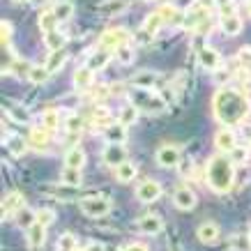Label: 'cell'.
Instances as JSON below:
<instances>
[{
  "label": "cell",
  "instance_id": "1",
  "mask_svg": "<svg viewBox=\"0 0 251 251\" xmlns=\"http://www.w3.org/2000/svg\"><path fill=\"white\" fill-rule=\"evenodd\" d=\"M251 111L249 99L235 88H219L212 97V113L224 127H233L247 120Z\"/></svg>",
  "mask_w": 251,
  "mask_h": 251
},
{
  "label": "cell",
  "instance_id": "2",
  "mask_svg": "<svg viewBox=\"0 0 251 251\" xmlns=\"http://www.w3.org/2000/svg\"><path fill=\"white\" fill-rule=\"evenodd\" d=\"M205 182L214 194H228L235 182V161L228 154H214L207 159Z\"/></svg>",
  "mask_w": 251,
  "mask_h": 251
},
{
  "label": "cell",
  "instance_id": "3",
  "mask_svg": "<svg viewBox=\"0 0 251 251\" xmlns=\"http://www.w3.org/2000/svg\"><path fill=\"white\" fill-rule=\"evenodd\" d=\"M129 101L138 111H143L148 115H159L166 111V99L154 95L152 90H141V88H131L129 90Z\"/></svg>",
  "mask_w": 251,
  "mask_h": 251
},
{
  "label": "cell",
  "instance_id": "4",
  "mask_svg": "<svg viewBox=\"0 0 251 251\" xmlns=\"http://www.w3.org/2000/svg\"><path fill=\"white\" fill-rule=\"evenodd\" d=\"M78 207H81V212H83L85 217L101 219V217H106V214L113 210V201L106 196H83L78 201Z\"/></svg>",
  "mask_w": 251,
  "mask_h": 251
},
{
  "label": "cell",
  "instance_id": "5",
  "mask_svg": "<svg viewBox=\"0 0 251 251\" xmlns=\"http://www.w3.org/2000/svg\"><path fill=\"white\" fill-rule=\"evenodd\" d=\"M154 159L159 164L161 168H177L180 166V161H182V152H180V148L173 143H164L157 148V152H154Z\"/></svg>",
  "mask_w": 251,
  "mask_h": 251
},
{
  "label": "cell",
  "instance_id": "6",
  "mask_svg": "<svg viewBox=\"0 0 251 251\" xmlns=\"http://www.w3.org/2000/svg\"><path fill=\"white\" fill-rule=\"evenodd\" d=\"M129 32L125 30V28H108V30H104V35L99 37L97 42V49H106V51H115L118 46L127 44L129 42Z\"/></svg>",
  "mask_w": 251,
  "mask_h": 251
},
{
  "label": "cell",
  "instance_id": "7",
  "mask_svg": "<svg viewBox=\"0 0 251 251\" xmlns=\"http://www.w3.org/2000/svg\"><path fill=\"white\" fill-rule=\"evenodd\" d=\"M127 159H129V152H127L125 143H108L106 148L101 150V161L111 168L122 166Z\"/></svg>",
  "mask_w": 251,
  "mask_h": 251
},
{
  "label": "cell",
  "instance_id": "8",
  "mask_svg": "<svg viewBox=\"0 0 251 251\" xmlns=\"http://www.w3.org/2000/svg\"><path fill=\"white\" fill-rule=\"evenodd\" d=\"M214 148L219 150V154H230L237 148V134L230 127H221L214 134Z\"/></svg>",
  "mask_w": 251,
  "mask_h": 251
},
{
  "label": "cell",
  "instance_id": "9",
  "mask_svg": "<svg viewBox=\"0 0 251 251\" xmlns=\"http://www.w3.org/2000/svg\"><path fill=\"white\" fill-rule=\"evenodd\" d=\"M136 228L141 230L143 235H159L161 230H164V219H161L159 214L148 212V214H143V217H138Z\"/></svg>",
  "mask_w": 251,
  "mask_h": 251
},
{
  "label": "cell",
  "instance_id": "10",
  "mask_svg": "<svg viewBox=\"0 0 251 251\" xmlns=\"http://www.w3.org/2000/svg\"><path fill=\"white\" fill-rule=\"evenodd\" d=\"M198 65L214 74V72H219V69H221V55L214 51L212 46L203 44L201 49H198Z\"/></svg>",
  "mask_w": 251,
  "mask_h": 251
},
{
  "label": "cell",
  "instance_id": "11",
  "mask_svg": "<svg viewBox=\"0 0 251 251\" xmlns=\"http://www.w3.org/2000/svg\"><path fill=\"white\" fill-rule=\"evenodd\" d=\"M161 184L157 180H143V182L136 187V198L141 203H154L157 198L161 196Z\"/></svg>",
  "mask_w": 251,
  "mask_h": 251
},
{
  "label": "cell",
  "instance_id": "12",
  "mask_svg": "<svg viewBox=\"0 0 251 251\" xmlns=\"http://www.w3.org/2000/svg\"><path fill=\"white\" fill-rule=\"evenodd\" d=\"M157 83H159V74L152 69H141L129 78L131 88H141V90H152Z\"/></svg>",
  "mask_w": 251,
  "mask_h": 251
},
{
  "label": "cell",
  "instance_id": "13",
  "mask_svg": "<svg viewBox=\"0 0 251 251\" xmlns=\"http://www.w3.org/2000/svg\"><path fill=\"white\" fill-rule=\"evenodd\" d=\"M23 194L19 191H9L7 196L2 198V217L9 219V217H16V214L23 210Z\"/></svg>",
  "mask_w": 251,
  "mask_h": 251
},
{
  "label": "cell",
  "instance_id": "14",
  "mask_svg": "<svg viewBox=\"0 0 251 251\" xmlns=\"http://www.w3.org/2000/svg\"><path fill=\"white\" fill-rule=\"evenodd\" d=\"M196 194L189 189V187H177L173 191V203L177 210H194L196 207Z\"/></svg>",
  "mask_w": 251,
  "mask_h": 251
},
{
  "label": "cell",
  "instance_id": "15",
  "mask_svg": "<svg viewBox=\"0 0 251 251\" xmlns=\"http://www.w3.org/2000/svg\"><path fill=\"white\" fill-rule=\"evenodd\" d=\"M210 21V7H191V12H187L182 25L184 28H201L203 23Z\"/></svg>",
  "mask_w": 251,
  "mask_h": 251
},
{
  "label": "cell",
  "instance_id": "16",
  "mask_svg": "<svg viewBox=\"0 0 251 251\" xmlns=\"http://www.w3.org/2000/svg\"><path fill=\"white\" fill-rule=\"evenodd\" d=\"M28 145H30L32 150H39V152H46L49 150V145H51V131H46L44 127H35L30 131V136H28Z\"/></svg>",
  "mask_w": 251,
  "mask_h": 251
},
{
  "label": "cell",
  "instance_id": "17",
  "mask_svg": "<svg viewBox=\"0 0 251 251\" xmlns=\"http://www.w3.org/2000/svg\"><path fill=\"white\" fill-rule=\"evenodd\" d=\"M219 235H221V228L214 224V221H203V224L196 228V237L203 244H214L219 240Z\"/></svg>",
  "mask_w": 251,
  "mask_h": 251
},
{
  "label": "cell",
  "instance_id": "18",
  "mask_svg": "<svg viewBox=\"0 0 251 251\" xmlns=\"http://www.w3.org/2000/svg\"><path fill=\"white\" fill-rule=\"evenodd\" d=\"M219 28L224 35H228V37H235V35H240L244 28V21L240 14H228V16H221L219 21Z\"/></svg>",
  "mask_w": 251,
  "mask_h": 251
},
{
  "label": "cell",
  "instance_id": "19",
  "mask_svg": "<svg viewBox=\"0 0 251 251\" xmlns=\"http://www.w3.org/2000/svg\"><path fill=\"white\" fill-rule=\"evenodd\" d=\"M25 240H28V247H30L32 251L42 249V244H44V240H46V226L32 224L30 228L25 230Z\"/></svg>",
  "mask_w": 251,
  "mask_h": 251
},
{
  "label": "cell",
  "instance_id": "20",
  "mask_svg": "<svg viewBox=\"0 0 251 251\" xmlns=\"http://www.w3.org/2000/svg\"><path fill=\"white\" fill-rule=\"evenodd\" d=\"M113 60V51H106V49H95L88 58V67L92 72H99V69H104L108 62Z\"/></svg>",
  "mask_w": 251,
  "mask_h": 251
},
{
  "label": "cell",
  "instance_id": "21",
  "mask_svg": "<svg viewBox=\"0 0 251 251\" xmlns=\"http://www.w3.org/2000/svg\"><path fill=\"white\" fill-rule=\"evenodd\" d=\"M74 88H78V90H90V88H95V72H92L88 65H85V67H78L76 72H74Z\"/></svg>",
  "mask_w": 251,
  "mask_h": 251
},
{
  "label": "cell",
  "instance_id": "22",
  "mask_svg": "<svg viewBox=\"0 0 251 251\" xmlns=\"http://www.w3.org/2000/svg\"><path fill=\"white\" fill-rule=\"evenodd\" d=\"M60 111L58 108H44L39 115V127H44L46 131H55L60 127Z\"/></svg>",
  "mask_w": 251,
  "mask_h": 251
},
{
  "label": "cell",
  "instance_id": "23",
  "mask_svg": "<svg viewBox=\"0 0 251 251\" xmlns=\"http://www.w3.org/2000/svg\"><path fill=\"white\" fill-rule=\"evenodd\" d=\"M157 12H159V16L164 19V25H166V23H180V21H184V19H182V9L177 7L175 2H164Z\"/></svg>",
  "mask_w": 251,
  "mask_h": 251
},
{
  "label": "cell",
  "instance_id": "24",
  "mask_svg": "<svg viewBox=\"0 0 251 251\" xmlns=\"http://www.w3.org/2000/svg\"><path fill=\"white\" fill-rule=\"evenodd\" d=\"M85 161H88V157H85V152L81 148H76V145L69 148L67 152H65V166L67 168H78V171H81V168L85 166Z\"/></svg>",
  "mask_w": 251,
  "mask_h": 251
},
{
  "label": "cell",
  "instance_id": "25",
  "mask_svg": "<svg viewBox=\"0 0 251 251\" xmlns=\"http://www.w3.org/2000/svg\"><path fill=\"white\" fill-rule=\"evenodd\" d=\"M7 115L14 122H19V125H30L32 122L30 111H28L25 106H21V104H14V101H9L7 104Z\"/></svg>",
  "mask_w": 251,
  "mask_h": 251
},
{
  "label": "cell",
  "instance_id": "26",
  "mask_svg": "<svg viewBox=\"0 0 251 251\" xmlns=\"http://www.w3.org/2000/svg\"><path fill=\"white\" fill-rule=\"evenodd\" d=\"M127 7H129V0H104V2H99V12L104 16L122 14Z\"/></svg>",
  "mask_w": 251,
  "mask_h": 251
},
{
  "label": "cell",
  "instance_id": "27",
  "mask_svg": "<svg viewBox=\"0 0 251 251\" xmlns=\"http://www.w3.org/2000/svg\"><path fill=\"white\" fill-rule=\"evenodd\" d=\"M134 58H136V51H134V46L127 42V44L118 46L113 51V60L118 62V65H122V67H127V65H131L134 62Z\"/></svg>",
  "mask_w": 251,
  "mask_h": 251
},
{
  "label": "cell",
  "instance_id": "28",
  "mask_svg": "<svg viewBox=\"0 0 251 251\" xmlns=\"http://www.w3.org/2000/svg\"><path fill=\"white\" fill-rule=\"evenodd\" d=\"M65 62H67V49H60V51H51L44 65L51 74H55V72H60L65 67Z\"/></svg>",
  "mask_w": 251,
  "mask_h": 251
},
{
  "label": "cell",
  "instance_id": "29",
  "mask_svg": "<svg viewBox=\"0 0 251 251\" xmlns=\"http://www.w3.org/2000/svg\"><path fill=\"white\" fill-rule=\"evenodd\" d=\"M37 25L44 35L46 32H51V30H58V19H55L53 9H42L39 16H37Z\"/></svg>",
  "mask_w": 251,
  "mask_h": 251
},
{
  "label": "cell",
  "instance_id": "30",
  "mask_svg": "<svg viewBox=\"0 0 251 251\" xmlns=\"http://www.w3.org/2000/svg\"><path fill=\"white\" fill-rule=\"evenodd\" d=\"M44 44L49 51H60V49H65V44H67V35L62 30H51L44 35Z\"/></svg>",
  "mask_w": 251,
  "mask_h": 251
},
{
  "label": "cell",
  "instance_id": "31",
  "mask_svg": "<svg viewBox=\"0 0 251 251\" xmlns=\"http://www.w3.org/2000/svg\"><path fill=\"white\" fill-rule=\"evenodd\" d=\"M104 136H106L108 143H125L127 141V127L115 120L108 129H104Z\"/></svg>",
  "mask_w": 251,
  "mask_h": 251
},
{
  "label": "cell",
  "instance_id": "32",
  "mask_svg": "<svg viewBox=\"0 0 251 251\" xmlns=\"http://www.w3.org/2000/svg\"><path fill=\"white\" fill-rule=\"evenodd\" d=\"M53 14L58 19V23H65L74 16V2L72 0H58L53 5Z\"/></svg>",
  "mask_w": 251,
  "mask_h": 251
},
{
  "label": "cell",
  "instance_id": "33",
  "mask_svg": "<svg viewBox=\"0 0 251 251\" xmlns=\"http://www.w3.org/2000/svg\"><path fill=\"white\" fill-rule=\"evenodd\" d=\"M60 182L62 184H67V187H81V182H83V177H81V171L78 168H62V173H60Z\"/></svg>",
  "mask_w": 251,
  "mask_h": 251
},
{
  "label": "cell",
  "instance_id": "34",
  "mask_svg": "<svg viewBox=\"0 0 251 251\" xmlns=\"http://www.w3.org/2000/svg\"><path fill=\"white\" fill-rule=\"evenodd\" d=\"M49 76H51V72L46 69V65H32L25 78H28L32 85H42V83H46V78Z\"/></svg>",
  "mask_w": 251,
  "mask_h": 251
},
{
  "label": "cell",
  "instance_id": "35",
  "mask_svg": "<svg viewBox=\"0 0 251 251\" xmlns=\"http://www.w3.org/2000/svg\"><path fill=\"white\" fill-rule=\"evenodd\" d=\"M5 145H7V150L12 152V157H21V154H25V150H28V141L21 136H7Z\"/></svg>",
  "mask_w": 251,
  "mask_h": 251
},
{
  "label": "cell",
  "instance_id": "36",
  "mask_svg": "<svg viewBox=\"0 0 251 251\" xmlns=\"http://www.w3.org/2000/svg\"><path fill=\"white\" fill-rule=\"evenodd\" d=\"M138 118V108L134 106V104H125V106L120 108V113H118V122L120 125H125V127H129V125H134Z\"/></svg>",
  "mask_w": 251,
  "mask_h": 251
},
{
  "label": "cell",
  "instance_id": "37",
  "mask_svg": "<svg viewBox=\"0 0 251 251\" xmlns=\"http://www.w3.org/2000/svg\"><path fill=\"white\" fill-rule=\"evenodd\" d=\"M134 177H136V166L131 161H125L122 166L115 168V180L118 182H131Z\"/></svg>",
  "mask_w": 251,
  "mask_h": 251
},
{
  "label": "cell",
  "instance_id": "38",
  "mask_svg": "<svg viewBox=\"0 0 251 251\" xmlns=\"http://www.w3.org/2000/svg\"><path fill=\"white\" fill-rule=\"evenodd\" d=\"M16 224L21 226V228H30L32 224H37V212L35 210H30V207H23L21 212L16 214Z\"/></svg>",
  "mask_w": 251,
  "mask_h": 251
},
{
  "label": "cell",
  "instance_id": "39",
  "mask_svg": "<svg viewBox=\"0 0 251 251\" xmlns=\"http://www.w3.org/2000/svg\"><path fill=\"white\" fill-rule=\"evenodd\" d=\"M78 249V242H76V235L74 233H62L58 237V247L55 251H76Z\"/></svg>",
  "mask_w": 251,
  "mask_h": 251
},
{
  "label": "cell",
  "instance_id": "40",
  "mask_svg": "<svg viewBox=\"0 0 251 251\" xmlns=\"http://www.w3.org/2000/svg\"><path fill=\"white\" fill-rule=\"evenodd\" d=\"M161 25H164V19H161L159 16V12H150V14L145 16V21H143V28L148 32H150V35H154V32L159 30Z\"/></svg>",
  "mask_w": 251,
  "mask_h": 251
},
{
  "label": "cell",
  "instance_id": "41",
  "mask_svg": "<svg viewBox=\"0 0 251 251\" xmlns=\"http://www.w3.org/2000/svg\"><path fill=\"white\" fill-rule=\"evenodd\" d=\"M65 129H67L69 134H78V131L83 129V118L76 113H69L67 120H65Z\"/></svg>",
  "mask_w": 251,
  "mask_h": 251
},
{
  "label": "cell",
  "instance_id": "42",
  "mask_svg": "<svg viewBox=\"0 0 251 251\" xmlns=\"http://www.w3.org/2000/svg\"><path fill=\"white\" fill-rule=\"evenodd\" d=\"M0 39H2V44L12 49V23L9 21H2L0 23Z\"/></svg>",
  "mask_w": 251,
  "mask_h": 251
},
{
  "label": "cell",
  "instance_id": "43",
  "mask_svg": "<svg viewBox=\"0 0 251 251\" xmlns=\"http://www.w3.org/2000/svg\"><path fill=\"white\" fill-rule=\"evenodd\" d=\"M237 62H240V67L251 69V46H242L237 51Z\"/></svg>",
  "mask_w": 251,
  "mask_h": 251
},
{
  "label": "cell",
  "instance_id": "44",
  "mask_svg": "<svg viewBox=\"0 0 251 251\" xmlns=\"http://www.w3.org/2000/svg\"><path fill=\"white\" fill-rule=\"evenodd\" d=\"M53 221H55V214L51 212V210H39L37 212V224H42V226H46V228H49Z\"/></svg>",
  "mask_w": 251,
  "mask_h": 251
},
{
  "label": "cell",
  "instance_id": "45",
  "mask_svg": "<svg viewBox=\"0 0 251 251\" xmlns=\"http://www.w3.org/2000/svg\"><path fill=\"white\" fill-rule=\"evenodd\" d=\"M228 157H230L233 161H235V164H244V161H247V157H249V152H247L244 148H240V145H237V148L228 154Z\"/></svg>",
  "mask_w": 251,
  "mask_h": 251
},
{
  "label": "cell",
  "instance_id": "46",
  "mask_svg": "<svg viewBox=\"0 0 251 251\" xmlns=\"http://www.w3.org/2000/svg\"><path fill=\"white\" fill-rule=\"evenodd\" d=\"M150 39H152V35L145 30V28H141V30H138L136 35H134V42H136V44H148Z\"/></svg>",
  "mask_w": 251,
  "mask_h": 251
},
{
  "label": "cell",
  "instance_id": "47",
  "mask_svg": "<svg viewBox=\"0 0 251 251\" xmlns=\"http://www.w3.org/2000/svg\"><path fill=\"white\" fill-rule=\"evenodd\" d=\"M228 78H230V72H228V69L221 67L219 72H214V81H217V83H224V85H226V83H228Z\"/></svg>",
  "mask_w": 251,
  "mask_h": 251
},
{
  "label": "cell",
  "instance_id": "48",
  "mask_svg": "<svg viewBox=\"0 0 251 251\" xmlns=\"http://www.w3.org/2000/svg\"><path fill=\"white\" fill-rule=\"evenodd\" d=\"M177 168H180L182 175H191V171H194V159H182Z\"/></svg>",
  "mask_w": 251,
  "mask_h": 251
},
{
  "label": "cell",
  "instance_id": "49",
  "mask_svg": "<svg viewBox=\"0 0 251 251\" xmlns=\"http://www.w3.org/2000/svg\"><path fill=\"white\" fill-rule=\"evenodd\" d=\"M85 251H106V247H104L101 242H95V240H92V242H88Z\"/></svg>",
  "mask_w": 251,
  "mask_h": 251
},
{
  "label": "cell",
  "instance_id": "50",
  "mask_svg": "<svg viewBox=\"0 0 251 251\" xmlns=\"http://www.w3.org/2000/svg\"><path fill=\"white\" fill-rule=\"evenodd\" d=\"M175 5L180 9H191L194 5H196V0H175Z\"/></svg>",
  "mask_w": 251,
  "mask_h": 251
},
{
  "label": "cell",
  "instance_id": "51",
  "mask_svg": "<svg viewBox=\"0 0 251 251\" xmlns=\"http://www.w3.org/2000/svg\"><path fill=\"white\" fill-rule=\"evenodd\" d=\"M212 2H214V5H217L219 9H226V7H233V5H235L233 0H212Z\"/></svg>",
  "mask_w": 251,
  "mask_h": 251
},
{
  "label": "cell",
  "instance_id": "52",
  "mask_svg": "<svg viewBox=\"0 0 251 251\" xmlns=\"http://www.w3.org/2000/svg\"><path fill=\"white\" fill-rule=\"evenodd\" d=\"M122 251H148V247H145V244L134 242V244H129V247H125Z\"/></svg>",
  "mask_w": 251,
  "mask_h": 251
},
{
  "label": "cell",
  "instance_id": "53",
  "mask_svg": "<svg viewBox=\"0 0 251 251\" xmlns=\"http://www.w3.org/2000/svg\"><path fill=\"white\" fill-rule=\"evenodd\" d=\"M247 12L251 14V0H247Z\"/></svg>",
  "mask_w": 251,
  "mask_h": 251
},
{
  "label": "cell",
  "instance_id": "54",
  "mask_svg": "<svg viewBox=\"0 0 251 251\" xmlns=\"http://www.w3.org/2000/svg\"><path fill=\"white\" fill-rule=\"evenodd\" d=\"M30 2H35V5H39V2H44V0H30Z\"/></svg>",
  "mask_w": 251,
  "mask_h": 251
},
{
  "label": "cell",
  "instance_id": "55",
  "mask_svg": "<svg viewBox=\"0 0 251 251\" xmlns=\"http://www.w3.org/2000/svg\"><path fill=\"white\" fill-rule=\"evenodd\" d=\"M145 2H157V0H145Z\"/></svg>",
  "mask_w": 251,
  "mask_h": 251
},
{
  "label": "cell",
  "instance_id": "56",
  "mask_svg": "<svg viewBox=\"0 0 251 251\" xmlns=\"http://www.w3.org/2000/svg\"><path fill=\"white\" fill-rule=\"evenodd\" d=\"M14 2H23V0H14Z\"/></svg>",
  "mask_w": 251,
  "mask_h": 251
},
{
  "label": "cell",
  "instance_id": "57",
  "mask_svg": "<svg viewBox=\"0 0 251 251\" xmlns=\"http://www.w3.org/2000/svg\"><path fill=\"white\" fill-rule=\"evenodd\" d=\"M249 242H251V233H249Z\"/></svg>",
  "mask_w": 251,
  "mask_h": 251
},
{
  "label": "cell",
  "instance_id": "58",
  "mask_svg": "<svg viewBox=\"0 0 251 251\" xmlns=\"http://www.w3.org/2000/svg\"><path fill=\"white\" fill-rule=\"evenodd\" d=\"M76 251H85V249H76Z\"/></svg>",
  "mask_w": 251,
  "mask_h": 251
}]
</instances>
